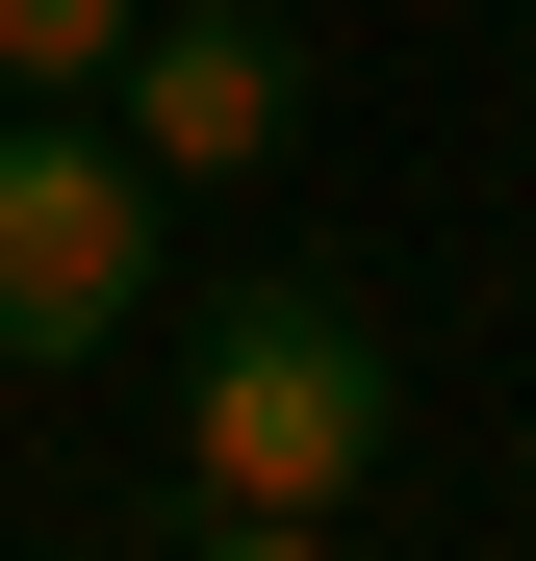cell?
Listing matches in <instances>:
<instances>
[{"label":"cell","instance_id":"obj_1","mask_svg":"<svg viewBox=\"0 0 536 561\" xmlns=\"http://www.w3.org/2000/svg\"><path fill=\"white\" fill-rule=\"evenodd\" d=\"M409 459V357L357 280H205V357H179V459H153V536L179 561H332Z\"/></svg>","mask_w":536,"mask_h":561},{"label":"cell","instance_id":"obj_2","mask_svg":"<svg viewBox=\"0 0 536 561\" xmlns=\"http://www.w3.org/2000/svg\"><path fill=\"white\" fill-rule=\"evenodd\" d=\"M179 179L128 128H77V103H0V383H77V357H128L153 332V230Z\"/></svg>","mask_w":536,"mask_h":561},{"label":"cell","instance_id":"obj_3","mask_svg":"<svg viewBox=\"0 0 536 561\" xmlns=\"http://www.w3.org/2000/svg\"><path fill=\"white\" fill-rule=\"evenodd\" d=\"M103 103H128L153 179H282V128H307V26H282V0H153V26L103 51Z\"/></svg>","mask_w":536,"mask_h":561},{"label":"cell","instance_id":"obj_4","mask_svg":"<svg viewBox=\"0 0 536 561\" xmlns=\"http://www.w3.org/2000/svg\"><path fill=\"white\" fill-rule=\"evenodd\" d=\"M128 26H153V0H0V103H77Z\"/></svg>","mask_w":536,"mask_h":561}]
</instances>
